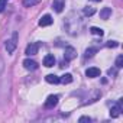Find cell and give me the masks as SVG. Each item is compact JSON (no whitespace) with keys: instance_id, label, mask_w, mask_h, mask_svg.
Wrapping results in <instances>:
<instances>
[{"instance_id":"obj_1","label":"cell","mask_w":123,"mask_h":123,"mask_svg":"<svg viewBox=\"0 0 123 123\" xmlns=\"http://www.w3.org/2000/svg\"><path fill=\"white\" fill-rule=\"evenodd\" d=\"M58 100H59V97H58L56 94L48 96V98L45 100V107H46V109H54V107L58 104Z\"/></svg>"},{"instance_id":"obj_2","label":"cell","mask_w":123,"mask_h":123,"mask_svg":"<svg viewBox=\"0 0 123 123\" xmlns=\"http://www.w3.org/2000/svg\"><path fill=\"white\" fill-rule=\"evenodd\" d=\"M75 56H77V51H75V48H73V46H67L65 51H64V59H65V61H73Z\"/></svg>"},{"instance_id":"obj_3","label":"cell","mask_w":123,"mask_h":123,"mask_svg":"<svg viewBox=\"0 0 123 123\" xmlns=\"http://www.w3.org/2000/svg\"><path fill=\"white\" fill-rule=\"evenodd\" d=\"M39 46H41V43H39V42L29 43V45L26 46L25 54H26V55H36V54H38V51H39Z\"/></svg>"},{"instance_id":"obj_4","label":"cell","mask_w":123,"mask_h":123,"mask_svg":"<svg viewBox=\"0 0 123 123\" xmlns=\"http://www.w3.org/2000/svg\"><path fill=\"white\" fill-rule=\"evenodd\" d=\"M120 113H122V101L114 103V104L111 106V109H110V116H111V117H119Z\"/></svg>"},{"instance_id":"obj_5","label":"cell","mask_w":123,"mask_h":123,"mask_svg":"<svg viewBox=\"0 0 123 123\" xmlns=\"http://www.w3.org/2000/svg\"><path fill=\"white\" fill-rule=\"evenodd\" d=\"M16 38H18V35L15 33L13 38L6 42V51H7V54H12V52L16 49Z\"/></svg>"},{"instance_id":"obj_6","label":"cell","mask_w":123,"mask_h":123,"mask_svg":"<svg viewBox=\"0 0 123 123\" xmlns=\"http://www.w3.org/2000/svg\"><path fill=\"white\" fill-rule=\"evenodd\" d=\"M100 74H101V71H100L98 68H96V67H90V68H87V70H86V75H87L88 78L100 77Z\"/></svg>"},{"instance_id":"obj_7","label":"cell","mask_w":123,"mask_h":123,"mask_svg":"<svg viewBox=\"0 0 123 123\" xmlns=\"http://www.w3.org/2000/svg\"><path fill=\"white\" fill-rule=\"evenodd\" d=\"M23 67L26 68V70H29V71H35L36 68H38V62L36 61H33V59H25L23 61Z\"/></svg>"},{"instance_id":"obj_8","label":"cell","mask_w":123,"mask_h":123,"mask_svg":"<svg viewBox=\"0 0 123 123\" xmlns=\"http://www.w3.org/2000/svg\"><path fill=\"white\" fill-rule=\"evenodd\" d=\"M43 65H45V67H48V68H51V67H54V65H55V56H54L52 54L45 55V58H43Z\"/></svg>"},{"instance_id":"obj_9","label":"cell","mask_w":123,"mask_h":123,"mask_svg":"<svg viewBox=\"0 0 123 123\" xmlns=\"http://www.w3.org/2000/svg\"><path fill=\"white\" fill-rule=\"evenodd\" d=\"M52 22H54V19L51 18V15H43L41 19H39V26H49V25H52Z\"/></svg>"},{"instance_id":"obj_10","label":"cell","mask_w":123,"mask_h":123,"mask_svg":"<svg viewBox=\"0 0 123 123\" xmlns=\"http://www.w3.org/2000/svg\"><path fill=\"white\" fill-rule=\"evenodd\" d=\"M64 7H65V5H64L62 0H55V2L52 3V9H54L56 13H61V12L64 10Z\"/></svg>"},{"instance_id":"obj_11","label":"cell","mask_w":123,"mask_h":123,"mask_svg":"<svg viewBox=\"0 0 123 123\" xmlns=\"http://www.w3.org/2000/svg\"><path fill=\"white\" fill-rule=\"evenodd\" d=\"M111 16V7H103L101 10H100V18L101 19H109Z\"/></svg>"},{"instance_id":"obj_12","label":"cell","mask_w":123,"mask_h":123,"mask_svg":"<svg viewBox=\"0 0 123 123\" xmlns=\"http://www.w3.org/2000/svg\"><path fill=\"white\" fill-rule=\"evenodd\" d=\"M45 80H46L49 84H58V83H59V77L55 75V74H48V75L45 77Z\"/></svg>"},{"instance_id":"obj_13","label":"cell","mask_w":123,"mask_h":123,"mask_svg":"<svg viewBox=\"0 0 123 123\" xmlns=\"http://www.w3.org/2000/svg\"><path fill=\"white\" fill-rule=\"evenodd\" d=\"M59 83H62V84H70V83H73V75H71V74H64L62 77H59Z\"/></svg>"},{"instance_id":"obj_14","label":"cell","mask_w":123,"mask_h":123,"mask_svg":"<svg viewBox=\"0 0 123 123\" xmlns=\"http://www.w3.org/2000/svg\"><path fill=\"white\" fill-rule=\"evenodd\" d=\"M90 32H91L93 35H96V36H103V35H104L103 29H101V28H97V26H91V28H90Z\"/></svg>"},{"instance_id":"obj_15","label":"cell","mask_w":123,"mask_h":123,"mask_svg":"<svg viewBox=\"0 0 123 123\" xmlns=\"http://www.w3.org/2000/svg\"><path fill=\"white\" fill-rule=\"evenodd\" d=\"M38 3H39V0H23V6L25 7H32V6H35Z\"/></svg>"},{"instance_id":"obj_16","label":"cell","mask_w":123,"mask_h":123,"mask_svg":"<svg viewBox=\"0 0 123 123\" xmlns=\"http://www.w3.org/2000/svg\"><path fill=\"white\" fill-rule=\"evenodd\" d=\"M94 13H96V9L94 7H86L84 9V15L86 16H93Z\"/></svg>"},{"instance_id":"obj_17","label":"cell","mask_w":123,"mask_h":123,"mask_svg":"<svg viewBox=\"0 0 123 123\" xmlns=\"http://www.w3.org/2000/svg\"><path fill=\"white\" fill-rule=\"evenodd\" d=\"M122 67H123V55H119L117 59H116V68L119 70V68H122Z\"/></svg>"},{"instance_id":"obj_18","label":"cell","mask_w":123,"mask_h":123,"mask_svg":"<svg viewBox=\"0 0 123 123\" xmlns=\"http://www.w3.org/2000/svg\"><path fill=\"white\" fill-rule=\"evenodd\" d=\"M96 52H97V48H88V49H86V56L87 58L88 56H93Z\"/></svg>"},{"instance_id":"obj_19","label":"cell","mask_w":123,"mask_h":123,"mask_svg":"<svg viewBox=\"0 0 123 123\" xmlns=\"http://www.w3.org/2000/svg\"><path fill=\"white\" fill-rule=\"evenodd\" d=\"M106 45H107L109 48H117V46H119V42H116V41H109Z\"/></svg>"},{"instance_id":"obj_20","label":"cell","mask_w":123,"mask_h":123,"mask_svg":"<svg viewBox=\"0 0 123 123\" xmlns=\"http://www.w3.org/2000/svg\"><path fill=\"white\" fill-rule=\"evenodd\" d=\"M6 5H7V0H0V13H2V12L5 10Z\"/></svg>"},{"instance_id":"obj_21","label":"cell","mask_w":123,"mask_h":123,"mask_svg":"<svg viewBox=\"0 0 123 123\" xmlns=\"http://www.w3.org/2000/svg\"><path fill=\"white\" fill-rule=\"evenodd\" d=\"M78 122H80V123H83V122H91V119H90V117H87V116H83V117H80V119H78Z\"/></svg>"},{"instance_id":"obj_22","label":"cell","mask_w":123,"mask_h":123,"mask_svg":"<svg viewBox=\"0 0 123 123\" xmlns=\"http://www.w3.org/2000/svg\"><path fill=\"white\" fill-rule=\"evenodd\" d=\"M116 74V70H109V75H114Z\"/></svg>"},{"instance_id":"obj_23","label":"cell","mask_w":123,"mask_h":123,"mask_svg":"<svg viewBox=\"0 0 123 123\" xmlns=\"http://www.w3.org/2000/svg\"><path fill=\"white\" fill-rule=\"evenodd\" d=\"M93 2H101V0H93Z\"/></svg>"}]
</instances>
